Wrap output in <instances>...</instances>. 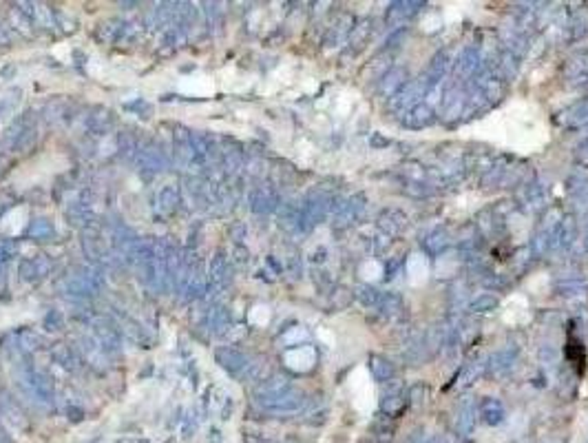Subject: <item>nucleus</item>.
Segmentation results:
<instances>
[{
	"label": "nucleus",
	"mask_w": 588,
	"mask_h": 443,
	"mask_svg": "<svg viewBox=\"0 0 588 443\" xmlns=\"http://www.w3.org/2000/svg\"><path fill=\"white\" fill-rule=\"evenodd\" d=\"M540 359L544 366H553V363H557V354L551 346H542L540 348Z\"/></svg>",
	"instance_id": "864d4df0"
},
{
	"label": "nucleus",
	"mask_w": 588,
	"mask_h": 443,
	"mask_svg": "<svg viewBox=\"0 0 588 443\" xmlns=\"http://www.w3.org/2000/svg\"><path fill=\"white\" fill-rule=\"evenodd\" d=\"M434 120H436V109L432 104L421 102V104H416L414 109H410L405 113L403 124L407 126V129L418 131V129H427L430 124H434Z\"/></svg>",
	"instance_id": "412c9836"
},
{
	"label": "nucleus",
	"mask_w": 588,
	"mask_h": 443,
	"mask_svg": "<svg viewBox=\"0 0 588 443\" xmlns=\"http://www.w3.org/2000/svg\"><path fill=\"white\" fill-rule=\"evenodd\" d=\"M497 306H500V299H497L495 295H491V293H480V295H475V297L469 302L467 310H469V313H491V310H495Z\"/></svg>",
	"instance_id": "58836bf2"
},
{
	"label": "nucleus",
	"mask_w": 588,
	"mask_h": 443,
	"mask_svg": "<svg viewBox=\"0 0 588 443\" xmlns=\"http://www.w3.org/2000/svg\"><path fill=\"white\" fill-rule=\"evenodd\" d=\"M588 34V14H577L569 23V38L571 41H580Z\"/></svg>",
	"instance_id": "c03bdc74"
},
{
	"label": "nucleus",
	"mask_w": 588,
	"mask_h": 443,
	"mask_svg": "<svg viewBox=\"0 0 588 443\" xmlns=\"http://www.w3.org/2000/svg\"><path fill=\"white\" fill-rule=\"evenodd\" d=\"M378 310H381L385 317L396 319L398 315L403 313V297L398 293H383L381 304H378Z\"/></svg>",
	"instance_id": "e433bc0d"
},
{
	"label": "nucleus",
	"mask_w": 588,
	"mask_h": 443,
	"mask_svg": "<svg viewBox=\"0 0 588 443\" xmlns=\"http://www.w3.org/2000/svg\"><path fill=\"white\" fill-rule=\"evenodd\" d=\"M332 211V198L323 189H314L307 193L301 204V220H298L296 233H310L314 226L321 224Z\"/></svg>",
	"instance_id": "20e7f679"
},
{
	"label": "nucleus",
	"mask_w": 588,
	"mask_h": 443,
	"mask_svg": "<svg viewBox=\"0 0 588 443\" xmlns=\"http://www.w3.org/2000/svg\"><path fill=\"white\" fill-rule=\"evenodd\" d=\"M206 291H208V275L204 273V262L197 258L191 273H188V280H186L184 291L179 297H182L184 302H195V299L206 297Z\"/></svg>",
	"instance_id": "ddd939ff"
},
{
	"label": "nucleus",
	"mask_w": 588,
	"mask_h": 443,
	"mask_svg": "<svg viewBox=\"0 0 588 443\" xmlns=\"http://www.w3.org/2000/svg\"><path fill=\"white\" fill-rule=\"evenodd\" d=\"M517 354H520V350H517L515 346H506V348L495 350L491 357L486 359V372H489L491 377H502V375H506V372H511V368L517 361Z\"/></svg>",
	"instance_id": "dca6fc26"
},
{
	"label": "nucleus",
	"mask_w": 588,
	"mask_h": 443,
	"mask_svg": "<svg viewBox=\"0 0 588 443\" xmlns=\"http://www.w3.org/2000/svg\"><path fill=\"white\" fill-rule=\"evenodd\" d=\"M117 155L122 162H137L139 155V142L131 131H122L117 135Z\"/></svg>",
	"instance_id": "c85d7f7f"
},
{
	"label": "nucleus",
	"mask_w": 588,
	"mask_h": 443,
	"mask_svg": "<svg viewBox=\"0 0 588 443\" xmlns=\"http://www.w3.org/2000/svg\"><path fill=\"white\" fill-rule=\"evenodd\" d=\"M575 160L588 169V140H584V142L575 149Z\"/></svg>",
	"instance_id": "5fc2aeb1"
},
{
	"label": "nucleus",
	"mask_w": 588,
	"mask_h": 443,
	"mask_svg": "<svg viewBox=\"0 0 588 443\" xmlns=\"http://www.w3.org/2000/svg\"><path fill=\"white\" fill-rule=\"evenodd\" d=\"M54 235H56V229L47 218L32 220L27 226V238L34 240V242H47V240H51Z\"/></svg>",
	"instance_id": "473e14b6"
},
{
	"label": "nucleus",
	"mask_w": 588,
	"mask_h": 443,
	"mask_svg": "<svg viewBox=\"0 0 588 443\" xmlns=\"http://www.w3.org/2000/svg\"><path fill=\"white\" fill-rule=\"evenodd\" d=\"M566 82L571 87H586L588 84V52L573 56L564 67Z\"/></svg>",
	"instance_id": "5701e85b"
},
{
	"label": "nucleus",
	"mask_w": 588,
	"mask_h": 443,
	"mask_svg": "<svg viewBox=\"0 0 588 443\" xmlns=\"http://www.w3.org/2000/svg\"><path fill=\"white\" fill-rule=\"evenodd\" d=\"M480 65H482V56L478 52V47H467L456 63V76L460 78V80H471L478 73V69H480Z\"/></svg>",
	"instance_id": "b1692460"
},
{
	"label": "nucleus",
	"mask_w": 588,
	"mask_h": 443,
	"mask_svg": "<svg viewBox=\"0 0 588 443\" xmlns=\"http://www.w3.org/2000/svg\"><path fill=\"white\" fill-rule=\"evenodd\" d=\"M575 235H577V224L575 218L566 215L560 222L553 226V233H551V249H560L566 251L569 246L575 242Z\"/></svg>",
	"instance_id": "a211bd4d"
},
{
	"label": "nucleus",
	"mask_w": 588,
	"mask_h": 443,
	"mask_svg": "<svg viewBox=\"0 0 588 443\" xmlns=\"http://www.w3.org/2000/svg\"><path fill=\"white\" fill-rule=\"evenodd\" d=\"M423 7H425L423 0H396V3H392L390 9H387L385 21H387V25L405 23L407 18H412L421 12Z\"/></svg>",
	"instance_id": "4be33fe9"
},
{
	"label": "nucleus",
	"mask_w": 588,
	"mask_h": 443,
	"mask_svg": "<svg viewBox=\"0 0 588 443\" xmlns=\"http://www.w3.org/2000/svg\"><path fill=\"white\" fill-rule=\"evenodd\" d=\"M502 36H504L506 52L513 54L515 58H522L526 52H529V47H531L529 45V36H526L517 25L513 29H509V32H504Z\"/></svg>",
	"instance_id": "bb28decb"
},
{
	"label": "nucleus",
	"mask_w": 588,
	"mask_h": 443,
	"mask_svg": "<svg viewBox=\"0 0 588 443\" xmlns=\"http://www.w3.org/2000/svg\"><path fill=\"white\" fill-rule=\"evenodd\" d=\"M354 295H356V299L361 302L363 306H367V308H376L378 304H381V297H383V293H378L374 286H367V284L356 286Z\"/></svg>",
	"instance_id": "a19ab883"
},
{
	"label": "nucleus",
	"mask_w": 588,
	"mask_h": 443,
	"mask_svg": "<svg viewBox=\"0 0 588 443\" xmlns=\"http://www.w3.org/2000/svg\"><path fill=\"white\" fill-rule=\"evenodd\" d=\"M257 401L272 412H294L303 406L305 395L292 386L290 379L272 377L266 379L263 386L257 390Z\"/></svg>",
	"instance_id": "f257e3e1"
},
{
	"label": "nucleus",
	"mask_w": 588,
	"mask_h": 443,
	"mask_svg": "<svg viewBox=\"0 0 588 443\" xmlns=\"http://www.w3.org/2000/svg\"><path fill=\"white\" fill-rule=\"evenodd\" d=\"M557 293L562 295V297H582V295L586 293V282L582 277H577V275H571V277H564L555 284Z\"/></svg>",
	"instance_id": "f704fd0d"
},
{
	"label": "nucleus",
	"mask_w": 588,
	"mask_h": 443,
	"mask_svg": "<svg viewBox=\"0 0 588 443\" xmlns=\"http://www.w3.org/2000/svg\"><path fill=\"white\" fill-rule=\"evenodd\" d=\"M233 284V266L226 255L219 251L208 266V293L217 297Z\"/></svg>",
	"instance_id": "6e6552de"
},
{
	"label": "nucleus",
	"mask_w": 588,
	"mask_h": 443,
	"mask_svg": "<svg viewBox=\"0 0 588 443\" xmlns=\"http://www.w3.org/2000/svg\"><path fill=\"white\" fill-rule=\"evenodd\" d=\"M215 359L224 370L231 372L237 379H257L259 370H261V361L252 359L250 354H246L237 348L222 346L215 350Z\"/></svg>",
	"instance_id": "7ed1b4c3"
},
{
	"label": "nucleus",
	"mask_w": 588,
	"mask_h": 443,
	"mask_svg": "<svg viewBox=\"0 0 588 443\" xmlns=\"http://www.w3.org/2000/svg\"><path fill=\"white\" fill-rule=\"evenodd\" d=\"M557 122L564 124V126H586L588 124V98L582 102L573 104L571 109H566L564 113H560Z\"/></svg>",
	"instance_id": "c756f323"
},
{
	"label": "nucleus",
	"mask_w": 588,
	"mask_h": 443,
	"mask_svg": "<svg viewBox=\"0 0 588 443\" xmlns=\"http://www.w3.org/2000/svg\"><path fill=\"white\" fill-rule=\"evenodd\" d=\"M372 36V21H367V18H363V21H358L354 27H352V32H350V45H352V49H361L365 43H367V38Z\"/></svg>",
	"instance_id": "ea45409f"
},
{
	"label": "nucleus",
	"mask_w": 588,
	"mask_h": 443,
	"mask_svg": "<svg viewBox=\"0 0 588 443\" xmlns=\"http://www.w3.org/2000/svg\"><path fill=\"white\" fill-rule=\"evenodd\" d=\"M179 204H182V191H179V186L166 184L157 195V209L168 215V213H175Z\"/></svg>",
	"instance_id": "7c9ffc66"
},
{
	"label": "nucleus",
	"mask_w": 588,
	"mask_h": 443,
	"mask_svg": "<svg viewBox=\"0 0 588 443\" xmlns=\"http://www.w3.org/2000/svg\"><path fill=\"white\" fill-rule=\"evenodd\" d=\"M447 246H449V233H447L445 229H434L425 238V249L430 255H440Z\"/></svg>",
	"instance_id": "4c0bfd02"
},
{
	"label": "nucleus",
	"mask_w": 588,
	"mask_h": 443,
	"mask_svg": "<svg viewBox=\"0 0 588 443\" xmlns=\"http://www.w3.org/2000/svg\"><path fill=\"white\" fill-rule=\"evenodd\" d=\"M80 350H82L86 363L91 368H97V370H104L106 363H108V352L99 346V343L95 341L93 334H89V337H82L80 339Z\"/></svg>",
	"instance_id": "393cba45"
},
{
	"label": "nucleus",
	"mask_w": 588,
	"mask_h": 443,
	"mask_svg": "<svg viewBox=\"0 0 588 443\" xmlns=\"http://www.w3.org/2000/svg\"><path fill=\"white\" fill-rule=\"evenodd\" d=\"M486 372V359H475L471 363H467L464 372H462V386H471L473 381H478Z\"/></svg>",
	"instance_id": "79ce46f5"
},
{
	"label": "nucleus",
	"mask_w": 588,
	"mask_h": 443,
	"mask_svg": "<svg viewBox=\"0 0 588 443\" xmlns=\"http://www.w3.org/2000/svg\"><path fill=\"white\" fill-rule=\"evenodd\" d=\"M29 115L32 113H25L23 117H18V120L9 126V129L5 131V137H3V142H0V146H7L9 151H23L36 140V126H34Z\"/></svg>",
	"instance_id": "0eeeda50"
},
{
	"label": "nucleus",
	"mask_w": 588,
	"mask_h": 443,
	"mask_svg": "<svg viewBox=\"0 0 588 443\" xmlns=\"http://www.w3.org/2000/svg\"><path fill=\"white\" fill-rule=\"evenodd\" d=\"M482 415H484V419L489 421V423H497L502 419V406L497 401H493V399H489L482 406Z\"/></svg>",
	"instance_id": "de8ad7c7"
},
{
	"label": "nucleus",
	"mask_w": 588,
	"mask_h": 443,
	"mask_svg": "<svg viewBox=\"0 0 588 443\" xmlns=\"http://www.w3.org/2000/svg\"><path fill=\"white\" fill-rule=\"evenodd\" d=\"M584 249L588 251V235H586V240H584Z\"/></svg>",
	"instance_id": "4d7b16f0"
},
{
	"label": "nucleus",
	"mask_w": 588,
	"mask_h": 443,
	"mask_svg": "<svg viewBox=\"0 0 588 443\" xmlns=\"http://www.w3.org/2000/svg\"><path fill=\"white\" fill-rule=\"evenodd\" d=\"M93 328V337L95 341L102 346L108 354H115L122 350V332L115 326V323L106 321V319H95L91 323Z\"/></svg>",
	"instance_id": "f8f14e48"
},
{
	"label": "nucleus",
	"mask_w": 588,
	"mask_h": 443,
	"mask_svg": "<svg viewBox=\"0 0 588 443\" xmlns=\"http://www.w3.org/2000/svg\"><path fill=\"white\" fill-rule=\"evenodd\" d=\"M571 200L580 211H588V182L571 184Z\"/></svg>",
	"instance_id": "a18cd8bd"
},
{
	"label": "nucleus",
	"mask_w": 588,
	"mask_h": 443,
	"mask_svg": "<svg viewBox=\"0 0 588 443\" xmlns=\"http://www.w3.org/2000/svg\"><path fill=\"white\" fill-rule=\"evenodd\" d=\"M436 191L432 189L430 184H423V182H410L407 184V195H414V198H427V195H434Z\"/></svg>",
	"instance_id": "09e8293b"
},
{
	"label": "nucleus",
	"mask_w": 588,
	"mask_h": 443,
	"mask_svg": "<svg viewBox=\"0 0 588 443\" xmlns=\"http://www.w3.org/2000/svg\"><path fill=\"white\" fill-rule=\"evenodd\" d=\"M407 224H410V220H407V215L401 209H385L381 215H378V229H381L385 235H390V238L403 235Z\"/></svg>",
	"instance_id": "6ab92c4d"
},
{
	"label": "nucleus",
	"mask_w": 588,
	"mask_h": 443,
	"mask_svg": "<svg viewBox=\"0 0 588 443\" xmlns=\"http://www.w3.org/2000/svg\"><path fill=\"white\" fill-rule=\"evenodd\" d=\"M279 224L287 231H296L298 229V220H301V204L296 202H285L279 206Z\"/></svg>",
	"instance_id": "72a5a7b5"
},
{
	"label": "nucleus",
	"mask_w": 588,
	"mask_h": 443,
	"mask_svg": "<svg viewBox=\"0 0 588 443\" xmlns=\"http://www.w3.org/2000/svg\"><path fill=\"white\" fill-rule=\"evenodd\" d=\"M407 82H410L407 67L396 65L392 69H387V71L381 76V80H378V93H381L383 98H387V100H392V98L401 91Z\"/></svg>",
	"instance_id": "2eb2a0df"
},
{
	"label": "nucleus",
	"mask_w": 588,
	"mask_h": 443,
	"mask_svg": "<svg viewBox=\"0 0 588 443\" xmlns=\"http://www.w3.org/2000/svg\"><path fill=\"white\" fill-rule=\"evenodd\" d=\"M102 286H104V275L99 271V266H93V264L78 266V269H73L62 280V284H60L62 293H67L69 297H75V299L95 297V295L102 291Z\"/></svg>",
	"instance_id": "f03ea898"
},
{
	"label": "nucleus",
	"mask_w": 588,
	"mask_h": 443,
	"mask_svg": "<svg viewBox=\"0 0 588 443\" xmlns=\"http://www.w3.org/2000/svg\"><path fill=\"white\" fill-rule=\"evenodd\" d=\"M67 218L71 220V224L75 226H91L95 215H93V204H91V198H86V195H80L78 200H73L71 204L67 206Z\"/></svg>",
	"instance_id": "aec40b11"
},
{
	"label": "nucleus",
	"mask_w": 588,
	"mask_h": 443,
	"mask_svg": "<svg viewBox=\"0 0 588 443\" xmlns=\"http://www.w3.org/2000/svg\"><path fill=\"white\" fill-rule=\"evenodd\" d=\"M45 326L49 330H60V328H62V315H60L58 310H51L45 317Z\"/></svg>",
	"instance_id": "3c124183"
},
{
	"label": "nucleus",
	"mask_w": 588,
	"mask_h": 443,
	"mask_svg": "<svg viewBox=\"0 0 588 443\" xmlns=\"http://www.w3.org/2000/svg\"><path fill=\"white\" fill-rule=\"evenodd\" d=\"M407 38V32L405 29H396V34L394 36H390L385 41V47H383V52H387V49H392V47H401V41H405Z\"/></svg>",
	"instance_id": "603ef678"
},
{
	"label": "nucleus",
	"mask_w": 588,
	"mask_h": 443,
	"mask_svg": "<svg viewBox=\"0 0 588 443\" xmlns=\"http://www.w3.org/2000/svg\"><path fill=\"white\" fill-rule=\"evenodd\" d=\"M206 328L215 337H222V334L231 330V313H228V308L222 306V304H213L206 313Z\"/></svg>",
	"instance_id": "a878e982"
},
{
	"label": "nucleus",
	"mask_w": 588,
	"mask_h": 443,
	"mask_svg": "<svg viewBox=\"0 0 588 443\" xmlns=\"http://www.w3.org/2000/svg\"><path fill=\"white\" fill-rule=\"evenodd\" d=\"M469 104V91L462 84H454L445 91L443 100V120L454 122L460 115H464V106Z\"/></svg>",
	"instance_id": "9b49d317"
},
{
	"label": "nucleus",
	"mask_w": 588,
	"mask_h": 443,
	"mask_svg": "<svg viewBox=\"0 0 588 443\" xmlns=\"http://www.w3.org/2000/svg\"><path fill=\"white\" fill-rule=\"evenodd\" d=\"M204 14H206V23L208 27H217L219 23V16H222V9H219L217 3H204Z\"/></svg>",
	"instance_id": "8fccbe9b"
},
{
	"label": "nucleus",
	"mask_w": 588,
	"mask_h": 443,
	"mask_svg": "<svg viewBox=\"0 0 588 443\" xmlns=\"http://www.w3.org/2000/svg\"><path fill=\"white\" fill-rule=\"evenodd\" d=\"M526 202H529V206L533 211H540L546 206V186H542L540 182H535L529 186V191H526Z\"/></svg>",
	"instance_id": "37998d69"
},
{
	"label": "nucleus",
	"mask_w": 588,
	"mask_h": 443,
	"mask_svg": "<svg viewBox=\"0 0 588 443\" xmlns=\"http://www.w3.org/2000/svg\"><path fill=\"white\" fill-rule=\"evenodd\" d=\"M113 124H115V115L108 111V109H102V106H99V109H95L91 115L86 117V129L91 131V133H95V135L108 133V131L113 129Z\"/></svg>",
	"instance_id": "cd10ccee"
},
{
	"label": "nucleus",
	"mask_w": 588,
	"mask_h": 443,
	"mask_svg": "<svg viewBox=\"0 0 588 443\" xmlns=\"http://www.w3.org/2000/svg\"><path fill=\"white\" fill-rule=\"evenodd\" d=\"M248 204H250V211L257 215H270L279 211L281 198H279V193L272 184L261 182V184L252 186L250 193H248Z\"/></svg>",
	"instance_id": "1a4fd4ad"
},
{
	"label": "nucleus",
	"mask_w": 588,
	"mask_h": 443,
	"mask_svg": "<svg viewBox=\"0 0 588 443\" xmlns=\"http://www.w3.org/2000/svg\"><path fill=\"white\" fill-rule=\"evenodd\" d=\"M219 153H222V171L226 177H235L239 175V171L244 169L246 164V151L244 146L235 142V140H226L224 146H219Z\"/></svg>",
	"instance_id": "4468645a"
},
{
	"label": "nucleus",
	"mask_w": 588,
	"mask_h": 443,
	"mask_svg": "<svg viewBox=\"0 0 588 443\" xmlns=\"http://www.w3.org/2000/svg\"><path fill=\"white\" fill-rule=\"evenodd\" d=\"M370 368H372V375L376 381H392L394 375H396V366L394 361H390L387 357H383V354H374V357L370 359Z\"/></svg>",
	"instance_id": "2f4dec72"
},
{
	"label": "nucleus",
	"mask_w": 588,
	"mask_h": 443,
	"mask_svg": "<svg viewBox=\"0 0 588 443\" xmlns=\"http://www.w3.org/2000/svg\"><path fill=\"white\" fill-rule=\"evenodd\" d=\"M171 166H173V157L164 149L162 142H146L144 146H139L137 169L144 177L162 175L166 171H171Z\"/></svg>",
	"instance_id": "39448f33"
},
{
	"label": "nucleus",
	"mask_w": 588,
	"mask_h": 443,
	"mask_svg": "<svg viewBox=\"0 0 588 443\" xmlns=\"http://www.w3.org/2000/svg\"><path fill=\"white\" fill-rule=\"evenodd\" d=\"M14 255H16V244L12 240L0 238V275H5L7 264L12 262Z\"/></svg>",
	"instance_id": "49530a36"
},
{
	"label": "nucleus",
	"mask_w": 588,
	"mask_h": 443,
	"mask_svg": "<svg viewBox=\"0 0 588 443\" xmlns=\"http://www.w3.org/2000/svg\"><path fill=\"white\" fill-rule=\"evenodd\" d=\"M430 93V89H427V80L423 78V73L414 78V80L407 82L401 91H398L392 100H390V109L396 111V113H407L410 109H414L416 104L423 102V98Z\"/></svg>",
	"instance_id": "423d86ee"
},
{
	"label": "nucleus",
	"mask_w": 588,
	"mask_h": 443,
	"mask_svg": "<svg viewBox=\"0 0 588 443\" xmlns=\"http://www.w3.org/2000/svg\"><path fill=\"white\" fill-rule=\"evenodd\" d=\"M49 271H51V262L47 255H36V258H27L18 264V275L25 282H40L45 280Z\"/></svg>",
	"instance_id": "f3484780"
},
{
	"label": "nucleus",
	"mask_w": 588,
	"mask_h": 443,
	"mask_svg": "<svg viewBox=\"0 0 588 443\" xmlns=\"http://www.w3.org/2000/svg\"><path fill=\"white\" fill-rule=\"evenodd\" d=\"M471 415H473V401H471V399H467V401H464V410H462V415H460V421H462V423H467V426H469L471 419H473Z\"/></svg>",
	"instance_id": "6e6d98bb"
},
{
	"label": "nucleus",
	"mask_w": 588,
	"mask_h": 443,
	"mask_svg": "<svg viewBox=\"0 0 588 443\" xmlns=\"http://www.w3.org/2000/svg\"><path fill=\"white\" fill-rule=\"evenodd\" d=\"M173 160L182 169H195V153L191 142V129L177 124L173 129Z\"/></svg>",
	"instance_id": "9d476101"
},
{
	"label": "nucleus",
	"mask_w": 588,
	"mask_h": 443,
	"mask_svg": "<svg viewBox=\"0 0 588 443\" xmlns=\"http://www.w3.org/2000/svg\"><path fill=\"white\" fill-rule=\"evenodd\" d=\"M51 357L56 359V363H60L64 370L69 372H78L80 370V359L78 354L67 346V343H58V346L51 350Z\"/></svg>",
	"instance_id": "c9c22d12"
}]
</instances>
